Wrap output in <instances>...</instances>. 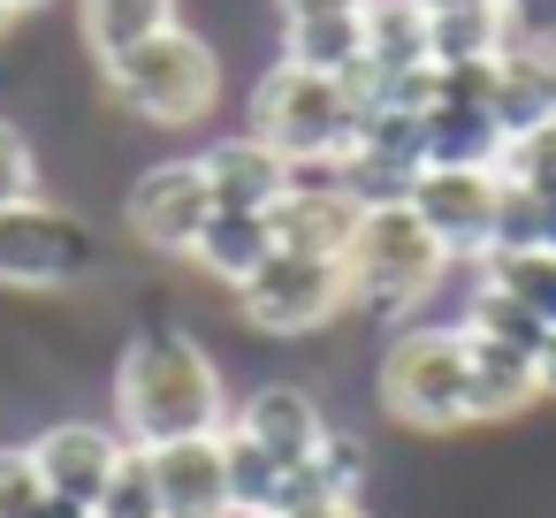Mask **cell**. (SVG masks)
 Wrapping results in <instances>:
<instances>
[{
    "label": "cell",
    "mask_w": 556,
    "mask_h": 518,
    "mask_svg": "<svg viewBox=\"0 0 556 518\" xmlns=\"http://www.w3.org/2000/svg\"><path fill=\"white\" fill-rule=\"evenodd\" d=\"M222 427H229V381L184 320H153L115 351V434L130 450H161Z\"/></svg>",
    "instance_id": "obj_1"
},
{
    "label": "cell",
    "mask_w": 556,
    "mask_h": 518,
    "mask_svg": "<svg viewBox=\"0 0 556 518\" xmlns=\"http://www.w3.org/2000/svg\"><path fill=\"white\" fill-rule=\"evenodd\" d=\"M343 282H351V313L374 328H404L427 320V305L450 282V252L427 237V222L404 199H374L358 214V237L343 252Z\"/></svg>",
    "instance_id": "obj_2"
},
{
    "label": "cell",
    "mask_w": 556,
    "mask_h": 518,
    "mask_svg": "<svg viewBox=\"0 0 556 518\" xmlns=\"http://www.w3.org/2000/svg\"><path fill=\"white\" fill-rule=\"evenodd\" d=\"M100 85L146 130H199L222 108V54H214L206 31H191L176 16L168 31H153V39L123 47L115 62H100Z\"/></svg>",
    "instance_id": "obj_3"
},
{
    "label": "cell",
    "mask_w": 556,
    "mask_h": 518,
    "mask_svg": "<svg viewBox=\"0 0 556 518\" xmlns=\"http://www.w3.org/2000/svg\"><path fill=\"white\" fill-rule=\"evenodd\" d=\"M374 404L404 434H465L472 396H465V336L450 320H404L381 336L374 358Z\"/></svg>",
    "instance_id": "obj_4"
},
{
    "label": "cell",
    "mask_w": 556,
    "mask_h": 518,
    "mask_svg": "<svg viewBox=\"0 0 556 518\" xmlns=\"http://www.w3.org/2000/svg\"><path fill=\"white\" fill-rule=\"evenodd\" d=\"M358 92L343 77H313V70H290L275 62L260 85H252V138L275 146L290 168H313V161H343L351 138H358Z\"/></svg>",
    "instance_id": "obj_5"
},
{
    "label": "cell",
    "mask_w": 556,
    "mask_h": 518,
    "mask_svg": "<svg viewBox=\"0 0 556 518\" xmlns=\"http://www.w3.org/2000/svg\"><path fill=\"white\" fill-rule=\"evenodd\" d=\"M100 275H108V244L77 206L39 191V199L0 214V290L54 298V290H85Z\"/></svg>",
    "instance_id": "obj_6"
},
{
    "label": "cell",
    "mask_w": 556,
    "mask_h": 518,
    "mask_svg": "<svg viewBox=\"0 0 556 518\" xmlns=\"http://www.w3.org/2000/svg\"><path fill=\"white\" fill-rule=\"evenodd\" d=\"M237 320L267 343H305V336H328L343 313H351V282L336 260H298V252H275L237 298Z\"/></svg>",
    "instance_id": "obj_7"
},
{
    "label": "cell",
    "mask_w": 556,
    "mask_h": 518,
    "mask_svg": "<svg viewBox=\"0 0 556 518\" xmlns=\"http://www.w3.org/2000/svg\"><path fill=\"white\" fill-rule=\"evenodd\" d=\"M214 222V191H206V168L199 153H176V161H146L123 191V229L138 252L153 260H191L199 229Z\"/></svg>",
    "instance_id": "obj_8"
},
{
    "label": "cell",
    "mask_w": 556,
    "mask_h": 518,
    "mask_svg": "<svg viewBox=\"0 0 556 518\" xmlns=\"http://www.w3.org/2000/svg\"><path fill=\"white\" fill-rule=\"evenodd\" d=\"M404 206L427 222V237L450 252V267H480L495 244V214H503V176L495 168H419Z\"/></svg>",
    "instance_id": "obj_9"
},
{
    "label": "cell",
    "mask_w": 556,
    "mask_h": 518,
    "mask_svg": "<svg viewBox=\"0 0 556 518\" xmlns=\"http://www.w3.org/2000/svg\"><path fill=\"white\" fill-rule=\"evenodd\" d=\"M358 214H366V199L343 184V161H313V168H290V191L267 214V229H275V252L343 267V252L358 237Z\"/></svg>",
    "instance_id": "obj_10"
},
{
    "label": "cell",
    "mask_w": 556,
    "mask_h": 518,
    "mask_svg": "<svg viewBox=\"0 0 556 518\" xmlns=\"http://www.w3.org/2000/svg\"><path fill=\"white\" fill-rule=\"evenodd\" d=\"M24 450H31V465H39L47 495H70V503H85V510H100V495H108L115 465L130 457V442H123L108 419H85V412L47 419Z\"/></svg>",
    "instance_id": "obj_11"
},
{
    "label": "cell",
    "mask_w": 556,
    "mask_h": 518,
    "mask_svg": "<svg viewBox=\"0 0 556 518\" xmlns=\"http://www.w3.org/2000/svg\"><path fill=\"white\" fill-rule=\"evenodd\" d=\"M336 412L320 404V389L305 381H260L229 404V434H244L252 450H267L275 465H305L320 442H328Z\"/></svg>",
    "instance_id": "obj_12"
},
{
    "label": "cell",
    "mask_w": 556,
    "mask_h": 518,
    "mask_svg": "<svg viewBox=\"0 0 556 518\" xmlns=\"http://www.w3.org/2000/svg\"><path fill=\"white\" fill-rule=\"evenodd\" d=\"M146 472H153V503H161V518H237L222 434L161 442V450H146Z\"/></svg>",
    "instance_id": "obj_13"
},
{
    "label": "cell",
    "mask_w": 556,
    "mask_h": 518,
    "mask_svg": "<svg viewBox=\"0 0 556 518\" xmlns=\"http://www.w3.org/2000/svg\"><path fill=\"white\" fill-rule=\"evenodd\" d=\"M206 168V191H214V214H275L282 191H290V161L275 146H260L252 130H229L199 153Z\"/></svg>",
    "instance_id": "obj_14"
},
{
    "label": "cell",
    "mask_w": 556,
    "mask_h": 518,
    "mask_svg": "<svg viewBox=\"0 0 556 518\" xmlns=\"http://www.w3.org/2000/svg\"><path fill=\"white\" fill-rule=\"evenodd\" d=\"M457 328V320H450ZM465 336V396H472V427H510V419H526L533 404H541V389H533V351H518V343H495V336H472V328H457Z\"/></svg>",
    "instance_id": "obj_15"
},
{
    "label": "cell",
    "mask_w": 556,
    "mask_h": 518,
    "mask_svg": "<svg viewBox=\"0 0 556 518\" xmlns=\"http://www.w3.org/2000/svg\"><path fill=\"white\" fill-rule=\"evenodd\" d=\"M275 260V229H267V214H214L206 229H199V244H191V267L214 282V290H244L260 267Z\"/></svg>",
    "instance_id": "obj_16"
},
{
    "label": "cell",
    "mask_w": 556,
    "mask_h": 518,
    "mask_svg": "<svg viewBox=\"0 0 556 518\" xmlns=\"http://www.w3.org/2000/svg\"><path fill=\"white\" fill-rule=\"evenodd\" d=\"M488 115H495V130H503V138H518V130L548 123V115H556V54H548V47H503Z\"/></svg>",
    "instance_id": "obj_17"
},
{
    "label": "cell",
    "mask_w": 556,
    "mask_h": 518,
    "mask_svg": "<svg viewBox=\"0 0 556 518\" xmlns=\"http://www.w3.org/2000/svg\"><path fill=\"white\" fill-rule=\"evenodd\" d=\"M510 47L495 0H427V62L457 70V62H495Z\"/></svg>",
    "instance_id": "obj_18"
},
{
    "label": "cell",
    "mask_w": 556,
    "mask_h": 518,
    "mask_svg": "<svg viewBox=\"0 0 556 518\" xmlns=\"http://www.w3.org/2000/svg\"><path fill=\"white\" fill-rule=\"evenodd\" d=\"M275 62L351 85V77L366 70V16H358V9H351V16H298V24H282V54H275Z\"/></svg>",
    "instance_id": "obj_19"
},
{
    "label": "cell",
    "mask_w": 556,
    "mask_h": 518,
    "mask_svg": "<svg viewBox=\"0 0 556 518\" xmlns=\"http://www.w3.org/2000/svg\"><path fill=\"white\" fill-rule=\"evenodd\" d=\"M419 138H427V168H495V153H503L495 115L488 108H450V100H434L419 115Z\"/></svg>",
    "instance_id": "obj_20"
},
{
    "label": "cell",
    "mask_w": 556,
    "mask_h": 518,
    "mask_svg": "<svg viewBox=\"0 0 556 518\" xmlns=\"http://www.w3.org/2000/svg\"><path fill=\"white\" fill-rule=\"evenodd\" d=\"M176 24V0H77V39L92 47V62H115L123 47L153 39Z\"/></svg>",
    "instance_id": "obj_21"
},
{
    "label": "cell",
    "mask_w": 556,
    "mask_h": 518,
    "mask_svg": "<svg viewBox=\"0 0 556 518\" xmlns=\"http://www.w3.org/2000/svg\"><path fill=\"white\" fill-rule=\"evenodd\" d=\"M488 290H503L510 305H526L541 328H556V244H526V252H488L472 267Z\"/></svg>",
    "instance_id": "obj_22"
},
{
    "label": "cell",
    "mask_w": 556,
    "mask_h": 518,
    "mask_svg": "<svg viewBox=\"0 0 556 518\" xmlns=\"http://www.w3.org/2000/svg\"><path fill=\"white\" fill-rule=\"evenodd\" d=\"M222 457H229V503H237V518H275L290 465H275L267 450H252V442L229 434V427H222Z\"/></svg>",
    "instance_id": "obj_23"
},
{
    "label": "cell",
    "mask_w": 556,
    "mask_h": 518,
    "mask_svg": "<svg viewBox=\"0 0 556 518\" xmlns=\"http://www.w3.org/2000/svg\"><path fill=\"white\" fill-rule=\"evenodd\" d=\"M495 176H503L510 191H526V199L556 206V115H548V123H533V130H518V138H503Z\"/></svg>",
    "instance_id": "obj_24"
},
{
    "label": "cell",
    "mask_w": 556,
    "mask_h": 518,
    "mask_svg": "<svg viewBox=\"0 0 556 518\" xmlns=\"http://www.w3.org/2000/svg\"><path fill=\"white\" fill-rule=\"evenodd\" d=\"M24 199H39V146L0 115V214L24 206Z\"/></svg>",
    "instance_id": "obj_25"
},
{
    "label": "cell",
    "mask_w": 556,
    "mask_h": 518,
    "mask_svg": "<svg viewBox=\"0 0 556 518\" xmlns=\"http://www.w3.org/2000/svg\"><path fill=\"white\" fill-rule=\"evenodd\" d=\"M100 518H161V503H153V472H146V450H130V457L115 465V480H108V495H100Z\"/></svg>",
    "instance_id": "obj_26"
},
{
    "label": "cell",
    "mask_w": 556,
    "mask_h": 518,
    "mask_svg": "<svg viewBox=\"0 0 556 518\" xmlns=\"http://www.w3.org/2000/svg\"><path fill=\"white\" fill-rule=\"evenodd\" d=\"M39 495H47V480H39L31 450L24 442H0V518H31Z\"/></svg>",
    "instance_id": "obj_27"
},
{
    "label": "cell",
    "mask_w": 556,
    "mask_h": 518,
    "mask_svg": "<svg viewBox=\"0 0 556 518\" xmlns=\"http://www.w3.org/2000/svg\"><path fill=\"white\" fill-rule=\"evenodd\" d=\"M510 47H556V0H495Z\"/></svg>",
    "instance_id": "obj_28"
},
{
    "label": "cell",
    "mask_w": 556,
    "mask_h": 518,
    "mask_svg": "<svg viewBox=\"0 0 556 518\" xmlns=\"http://www.w3.org/2000/svg\"><path fill=\"white\" fill-rule=\"evenodd\" d=\"M366 0H275V24H298V16H351Z\"/></svg>",
    "instance_id": "obj_29"
},
{
    "label": "cell",
    "mask_w": 556,
    "mask_h": 518,
    "mask_svg": "<svg viewBox=\"0 0 556 518\" xmlns=\"http://www.w3.org/2000/svg\"><path fill=\"white\" fill-rule=\"evenodd\" d=\"M533 389H541V404H556V328H548L541 351H533Z\"/></svg>",
    "instance_id": "obj_30"
},
{
    "label": "cell",
    "mask_w": 556,
    "mask_h": 518,
    "mask_svg": "<svg viewBox=\"0 0 556 518\" xmlns=\"http://www.w3.org/2000/svg\"><path fill=\"white\" fill-rule=\"evenodd\" d=\"M31 518H92V510H85V503H70V495H39V510H31Z\"/></svg>",
    "instance_id": "obj_31"
},
{
    "label": "cell",
    "mask_w": 556,
    "mask_h": 518,
    "mask_svg": "<svg viewBox=\"0 0 556 518\" xmlns=\"http://www.w3.org/2000/svg\"><path fill=\"white\" fill-rule=\"evenodd\" d=\"M9 9H16V16H39V9H54V0H9Z\"/></svg>",
    "instance_id": "obj_32"
},
{
    "label": "cell",
    "mask_w": 556,
    "mask_h": 518,
    "mask_svg": "<svg viewBox=\"0 0 556 518\" xmlns=\"http://www.w3.org/2000/svg\"><path fill=\"white\" fill-rule=\"evenodd\" d=\"M16 31V9H9V0H0V39H9Z\"/></svg>",
    "instance_id": "obj_33"
},
{
    "label": "cell",
    "mask_w": 556,
    "mask_h": 518,
    "mask_svg": "<svg viewBox=\"0 0 556 518\" xmlns=\"http://www.w3.org/2000/svg\"><path fill=\"white\" fill-rule=\"evenodd\" d=\"M548 244H556V206H548Z\"/></svg>",
    "instance_id": "obj_34"
},
{
    "label": "cell",
    "mask_w": 556,
    "mask_h": 518,
    "mask_svg": "<svg viewBox=\"0 0 556 518\" xmlns=\"http://www.w3.org/2000/svg\"><path fill=\"white\" fill-rule=\"evenodd\" d=\"M92 518H100V510H92Z\"/></svg>",
    "instance_id": "obj_35"
},
{
    "label": "cell",
    "mask_w": 556,
    "mask_h": 518,
    "mask_svg": "<svg viewBox=\"0 0 556 518\" xmlns=\"http://www.w3.org/2000/svg\"><path fill=\"white\" fill-rule=\"evenodd\" d=\"M548 54H556V47H548Z\"/></svg>",
    "instance_id": "obj_36"
}]
</instances>
